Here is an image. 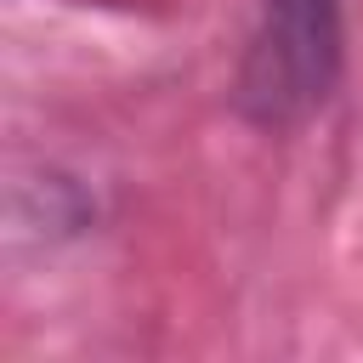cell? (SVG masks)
I'll return each instance as SVG.
<instances>
[{"instance_id": "cell-1", "label": "cell", "mask_w": 363, "mask_h": 363, "mask_svg": "<svg viewBox=\"0 0 363 363\" xmlns=\"http://www.w3.org/2000/svg\"><path fill=\"white\" fill-rule=\"evenodd\" d=\"M346 74V0H255L233 108L255 130H295L329 108Z\"/></svg>"}]
</instances>
